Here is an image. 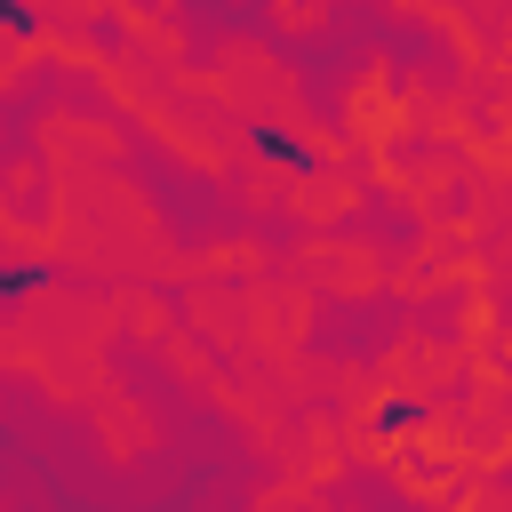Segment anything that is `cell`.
Listing matches in <instances>:
<instances>
[{"mask_svg":"<svg viewBox=\"0 0 512 512\" xmlns=\"http://www.w3.org/2000/svg\"><path fill=\"white\" fill-rule=\"evenodd\" d=\"M256 144H264L272 160H288V168H312V144H296V136H280V128H264Z\"/></svg>","mask_w":512,"mask_h":512,"instance_id":"obj_1","label":"cell"},{"mask_svg":"<svg viewBox=\"0 0 512 512\" xmlns=\"http://www.w3.org/2000/svg\"><path fill=\"white\" fill-rule=\"evenodd\" d=\"M56 280V264H16V272H0V296H24V288H48Z\"/></svg>","mask_w":512,"mask_h":512,"instance_id":"obj_2","label":"cell"},{"mask_svg":"<svg viewBox=\"0 0 512 512\" xmlns=\"http://www.w3.org/2000/svg\"><path fill=\"white\" fill-rule=\"evenodd\" d=\"M376 424H384V432H408V424H424V408H416V400H392Z\"/></svg>","mask_w":512,"mask_h":512,"instance_id":"obj_3","label":"cell"},{"mask_svg":"<svg viewBox=\"0 0 512 512\" xmlns=\"http://www.w3.org/2000/svg\"><path fill=\"white\" fill-rule=\"evenodd\" d=\"M0 24H8V32H32V24H40V16H32V8H24V0H0Z\"/></svg>","mask_w":512,"mask_h":512,"instance_id":"obj_4","label":"cell"}]
</instances>
